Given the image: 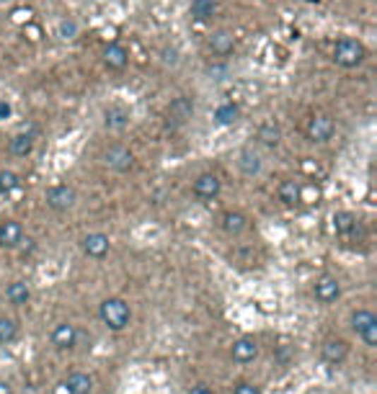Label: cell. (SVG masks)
Returning <instances> with one entry per match:
<instances>
[{
	"label": "cell",
	"instance_id": "1",
	"mask_svg": "<svg viewBox=\"0 0 377 394\" xmlns=\"http://www.w3.org/2000/svg\"><path fill=\"white\" fill-rule=\"evenodd\" d=\"M98 317H101V322H104L112 333H121V330H127L129 322H132V307H129L127 299L109 297L98 304Z\"/></svg>",
	"mask_w": 377,
	"mask_h": 394
},
{
	"label": "cell",
	"instance_id": "2",
	"mask_svg": "<svg viewBox=\"0 0 377 394\" xmlns=\"http://www.w3.org/2000/svg\"><path fill=\"white\" fill-rule=\"evenodd\" d=\"M364 60H367V49H364V44L359 42V39L344 37L336 42V47H333V62H336L339 67L352 70V67L362 65Z\"/></svg>",
	"mask_w": 377,
	"mask_h": 394
},
{
	"label": "cell",
	"instance_id": "3",
	"mask_svg": "<svg viewBox=\"0 0 377 394\" xmlns=\"http://www.w3.org/2000/svg\"><path fill=\"white\" fill-rule=\"evenodd\" d=\"M352 330H354L367 348H377V317L370 309H354L352 312Z\"/></svg>",
	"mask_w": 377,
	"mask_h": 394
},
{
	"label": "cell",
	"instance_id": "4",
	"mask_svg": "<svg viewBox=\"0 0 377 394\" xmlns=\"http://www.w3.org/2000/svg\"><path fill=\"white\" fill-rule=\"evenodd\" d=\"M104 165L109 171L114 173H127L132 165H135V155H132V149L124 147V144H109L104 149V155H101Z\"/></svg>",
	"mask_w": 377,
	"mask_h": 394
},
{
	"label": "cell",
	"instance_id": "5",
	"mask_svg": "<svg viewBox=\"0 0 377 394\" xmlns=\"http://www.w3.org/2000/svg\"><path fill=\"white\" fill-rule=\"evenodd\" d=\"M336 132V121L328 116V113H313L308 121V127H305V134H308L310 142H318V144H323L328 142Z\"/></svg>",
	"mask_w": 377,
	"mask_h": 394
},
{
	"label": "cell",
	"instance_id": "6",
	"mask_svg": "<svg viewBox=\"0 0 377 394\" xmlns=\"http://www.w3.org/2000/svg\"><path fill=\"white\" fill-rule=\"evenodd\" d=\"M44 201H47V207L52 209V211H68V209L76 207L78 194H76V188H73V186H65V183H60V186H52L49 191H47Z\"/></svg>",
	"mask_w": 377,
	"mask_h": 394
},
{
	"label": "cell",
	"instance_id": "7",
	"mask_svg": "<svg viewBox=\"0 0 377 394\" xmlns=\"http://www.w3.org/2000/svg\"><path fill=\"white\" fill-rule=\"evenodd\" d=\"M313 297L321 304H333L339 302L341 297V281L336 276H321L316 283H313Z\"/></svg>",
	"mask_w": 377,
	"mask_h": 394
},
{
	"label": "cell",
	"instance_id": "8",
	"mask_svg": "<svg viewBox=\"0 0 377 394\" xmlns=\"http://www.w3.org/2000/svg\"><path fill=\"white\" fill-rule=\"evenodd\" d=\"M80 250H83L88 258H93V261H101V258H106L109 250H112V240H109V235H104V232H91V235H85V238L80 240Z\"/></svg>",
	"mask_w": 377,
	"mask_h": 394
},
{
	"label": "cell",
	"instance_id": "9",
	"mask_svg": "<svg viewBox=\"0 0 377 394\" xmlns=\"http://www.w3.org/2000/svg\"><path fill=\"white\" fill-rule=\"evenodd\" d=\"M347 356H349V343L344 338H325L321 343V358H323L325 364L339 366L347 361Z\"/></svg>",
	"mask_w": 377,
	"mask_h": 394
},
{
	"label": "cell",
	"instance_id": "10",
	"mask_svg": "<svg viewBox=\"0 0 377 394\" xmlns=\"http://www.w3.org/2000/svg\"><path fill=\"white\" fill-rule=\"evenodd\" d=\"M49 340L57 350H70L78 345V328L73 322H60V325H54L52 335H49Z\"/></svg>",
	"mask_w": 377,
	"mask_h": 394
},
{
	"label": "cell",
	"instance_id": "11",
	"mask_svg": "<svg viewBox=\"0 0 377 394\" xmlns=\"http://www.w3.org/2000/svg\"><path fill=\"white\" fill-rule=\"evenodd\" d=\"M220 191H222V180H220L215 173H202V176L194 180V196L196 199L212 201V199H217Z\"/></svg>",
	"mask_w": 377,
	"mask_h": 394
},
{
	"label": "cell",
	"instance_id": "12",
	"mask_svg": "<svg viewBox=\"0 0 377 394\" xmlns=\"http://www.w3.org/2000/svg\"><path fill=\"white\" fill-rule=\"evenodd\" d=\"M220 227H222L225 235L238 238V235H243V232L249 230V216L243 214V211H238V209L222 211V214H220Z\"/></svg>",
	"mask_w": 377,
	"mask_h": 394
},
{
	"label": "cell",
	"instance_id": "13",
	"mask_svg": "<svg viewBox=\"0 0 377 394\" xmlns=\"http://www.w3.org/2000/svg\"><path fill=\"white\" fill-rule=\"evenodd\" d=\"M207 47H210V52H212V54H217V57H227V54H230V52L235 49V37H233V31H227V29L212 31L210 39H207Z\"/></svg>",
	"mask_w": 377,
	"mask_h": 394
},
{
	"label": "cell",
	"instance_id": "14",
	"mask_svg": "<svg viewBox=\"0 0 377 394\" xmlns=\"http://www.w3.org/2000/svg\"><path fill=\"white\" fill-rule=\"evenodd\" d=\"M256 356H258V343L253 338H241L230 348V358H233L235 364H253Z\"/></svg>",
	"mask_w": 377,
	"mask_h": 394
},
{
	"label": "cell",
	"instance_id": "15",
	"mask_svg": "<svg viewBox=\"0 0 377 394\" xmlns=\"http://www.w3.org/2000/svg\"><path fill=\"white\" fill-rule=\"evenodd\" d=\"M191 116H194V101H191V98L179 96L171 101V106H168V121H174V124H186Z\"/></svg>",
	"mask_w": 377,
	"mask_h": 394
},
{
	"label": "cell",
	"instance_id": "16",
	"mask_svg": "<svg viewBox=\"0 0 377 394\" xmlns=\"http://www.w3.org/2000/svg\"><path fill=\"white\" fill-rule=\"evenodd\" d=\"M23 242V227L21 222H16V219H6V222L0 224V247H8V250H13Z\"/></svg>",
	"mask_w": 377,
	"mask_h": 394
},
{
	"label": "cell",
	"instance_id": "17",
	"mask_svg": "<svg viewBox=\"0 0 377 394\" xmlns=\"http://www.w3.org/2000/svg\"><path fill=\"white\" fill-rule=\"evenodd\" d=\"M238 168H241V173L246 178H253V176L261 173L264 160H261V155H258L253 147H246V149H241V155H238Z\"/></svg>",
	"mask_w": 377,
	"mask_h": 394
},
{
	"label": "cell",
	"instance_id": "18",
	"mask_svg": "<svg viewBox=\"0 0 377 394\" xmlns=\"http://www.w3.org/2000/svg\"><path fill=\"white\" fill-rule=\"evenodd\" d=\"M101 57H104V65L109 67V70H114V73H121V70L129 65V52L121 44H109Z\"/></svg>",
	"mask_w": 377,
	"mask_h": 394
},
{
	"label": "cell",
	"instance_id": "19",
	"mask_svg": "<svg viewBox=\"0 0 377 394\" xmlns=\"http://www.w3.org/2000/svg\"><path fill=\"white\" fill-rule=\"evenodd\" d=\"M300 194H302V183L294 178H287L280 183V188H277V196H280V201L285 204V207H294V204H300Z\"/></svg>",
	"mask_w": 377,
	"mask_h": 394
},
{
	"label": "cell",
	"instance_id": "20",
	"mask_svg": "<svg viewBox=\"0 0 377 394\" xmlns=\"http://www.w3.org/2000/svg\"><path fill=\"white\" fill-rule=\"evenodd\" d=\"M29 299H31V286L26 281L8 283V289H6V302H8V304L23 307V304H29Z\"/></svg>",
	"mask_w": 377,
	"mask_h": 394
},
{
	"label": "cell",
	"instance_id": "21",
	"mask_svg": "<svg viewBox=\"0 0 377 394\" xmlns=\"http://www.w3.org/2000/svg\"><path fill=\"white\" fill-rule=\"evenodd\" d=\"M62 384H65V389H68L70 394H91L93 392V379L85 371H73Z\"/></svg>",
	"mask_w": 377,
	"mask_h": 394
},
{
	"label": "cell",
	"instance_id": "22",
	"mask_svg": "<svg viewBox=\"0 0 377 394\" xmlns=\"http://www.w3.org/2000/svg\"><path fill=\"white\" fill-rule=\"evenodd\" d=\"M256 140L264 144V147H277L282 142V129H280V124L277 121H264L261 127H258V132H256Z\"/></svg>",
	"mask_w": 377,
	"mask_h": 394
},
{
	"label": "cell",
	"instance_id": "23",
	"mask_svg": "<svg viewBox=\"0 0 377 394\" xmlns=\"http://www.w3.org/2000/svg\"><path fill=\"white\" fill-rule=\"evenodd\" d=\"M8 149H11L13 157H29L34 152V134L29 132L16 134L13 140H11V144H8Z\"/></svg>",
	"mask_w": 377,
	"mask_h": 394
},
{
	"label": "cell",
	"instance_id": "24",
	"mask_svg": "<svg viewBox=\"0 0 377 394\" xmlns=\"http://www.w3.org/2000/svg\"><path fill=\"white\" fill-rule=\"evenodd\" d=\"M331 222H333V232H336L339 238H349V235L357 230V216L352 214V211H336Z\"/></svg>",
	"mask_w": 377,
	"mask_h": 394
},
{
	"label": "cell",
	"instance_id": "25",
	"mask_svg": "<svg viewBox=\"0 0 377 394\" xmlns=\"http://www.w3.org/2000/svg\"><path fill=\"white\" fill-rule=\"evenodd\" d=\"M104 124L109 129L129 127V111L127 109H121V106H112V109H106V113H104Z\"/></svg>",
	"mask_w": 377,
	"mask_h": 394
},
{
	"label": "cell",
	"instance_id": "26",
	"mask_svg": "<svg viewBox=\"0 0 377 394\" xmlns=\"http://www.w3.org/2000/svg\"><path fill=\"white\" fill-rule=\"evenodd\" d=\"M215 11H217L215 0H191V18L196 21H210Z\"/></svg>",
	"mask_w": 377,
	"mask_h": 394
},
{
	"label": "cell",
	"instance_id": "27",
	"mask_svg": "<svg viewBox=\"0 0 377 394\" xmlns=\"http://www.w3.org/2000/svg\"><path fill=\"white\" fill-rule=\"evenodd\" d=\"M18 335V322L13 317H0V343H13Z\"/></svg>",
	"mask_w": 377,
	"mask_h": 394
},
{
	"label": "cell",
	"instance_id": "28",
	"mask_svg": "<svg viewBox=\"0 0 377 394\" xmlns=\"http://www.w3.org/2000/svg\"><path fill=\"white\" fill-rule=\"evenodd\" d=\"M18 186H21V178H18V173L0 171V191H3V194H11V191H16Z\"/></svg>",
	"mask_w": 377,
	"mask_h": 394
},
{
	"label": "cell",
	"instance_id": "29",
	"mask_svg": "<svg viewBox=\"0 0 377 394\" xmlns=\"http://www.w3.org/2000/svg\"><path fill=\"white\" fill-rule=\"evenodd\" d=\"M215 119H217V124H222V127H227V124H233V121L238 119V106H235V104L220 106L217 113H215Z\"/></svg>",
	"mask_w": 377,
	"mask_h": 394
},
{
	"label": "cell",
	"instance_id": "30",
	"mask_svg": "<svg viewBox=\"0 0 377 394\" xmlns=\"http://www.w3.org/2000/svg\"><path fill=\"white\" fill-rule=\"evenodd\" d=\"M233 394H261V387L253 381H238L233 389Z\"/></svg>",
	"mask_w": 377,
	"mask_h": 394
},
{
	"label": "cell",
	"instance_id": "31",
	"mask_svg": "<svg viewBox=\"0 0 377 394\" xmlns=\"http://www.w3.org/2000/svg\"><path fill=\"white\" fill-rule=\"evenodd\" d=\"M60 37L62 39H76L78 37V23L76 21H62L60 23Z\"/></svg>",
	"mask_w": 377,
	"mask_h": 394
},
{
	"label": "cell",
	"instance_id": "32",
	"mask_svg": "<svg viewBox=\"0 0 377 394\" xmlns=\"http://www.w3.org/2000/svg\"><path fill=\"white\" fill-rule=\"evenodd\" d=\"M318 199H321V191H318L316 186H302L300 201H308V204H316Z\"/></svg>",
	"mask_w": 377,
	"mask_h": 394
},
{
	"label": "cell",
	"instance_id": "33",
	"mask_svg": "<svg viewBox=\"0 0 377 394\" xmlns=\"http://www.w3.org/2000/svg\"><path fill=\"white\" fill-rule=\"evenodd\" d=\"M23 34H26V37L31 39V42H39V39H42V29H39V26H34V23H26V26H23Z\"/></svg>",
	"mask_w": 377,
	"mask_h": 394
},
{
	"label": "cell",
	"instance_id": "34",
	"mask_svg": "<svg viewBox=\"0 0 377 394\" xmlns=\"http://www.w3.org/2000/svg\"><path fill=\"white\" fill-rule=\"evenodd\" d=\"M163 62H166V65H179V52H176L174 47H171V49H163Z\"/></svg>",
	"mask_w": 377,
	"mask_h": 394
},
{
	"label": "cell",
	"instance_id": "35",
	"mask_svg": "<svg viewBox=\"0 0 377 394\" xmlns=\"http://www.w3.org/2000/svg\"><path fill=\"white\" fill-rule=\"evenodd\" d=\"M29 16H31V11H16V13H13V21L29 23Z\"/></svg>",
	"mask_w": 377,
	"mask_h": 394
},
{
	"label": "cell",
	"instance_id": "36",
	"mask_svg": "<svg viewBox=\"0 0 377 394\" xmlns=\"http://www.w3.org/2000/svg\"><path fill=\"white\" fill-rule=\"evenodd\" d=\"M188 394H212V389L207 384H196V387L188 389Z\"/></svg>",
	"mask_w": 377,
	"mask_h": 394
},
{
	"label": "cell",
	"instance_id": "37",
	"mask_svg": "<svg viewBox=\"0 0 377 394\" xmlns=\"http://www.w3.org/2000/svg\"><path fill=\"white\" fill-rule=\"evenodd\" d=\"M0 394H13V387L8 384V381H3L0 379Z\"/></svg>",
	"mask_w": 377,
	"mask_h": 394
},
{
	"label": "cell",
	"instance_id": "38",
	"mask_svg": "<svg viewBox=\"0 0 377 394\" xmlns=\"http://www.w3.org/2000/svg\"><path fill=\"white\" fill-rule=\"evenodd\" d=\"M8 113H11V106H8V104H3V101H0V119H6Z\"/></svg>",
	"mask_w": 377,
	"mask_h": 394
}]
</instances>
